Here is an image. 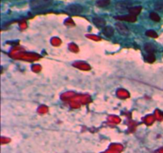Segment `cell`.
Segmentation results:
<instances>
[{
    "mask_svg": "<svg viewBox=\"0 0 163 153\" xmlns=\"http://www.w3.org/2000/svg\"><path fill=\"white\" fill-rule=\"evenodd\" d=\"M53 3V0H31L30 7L33 11H41L51 7Z\"/></svg>",
    "mask_w": 163,
    "mask_h": 153,
    "instance_id": "6da1fadb",
    "label": "cell"
},
{
    "mask_svg": "<svg viewBox=\"0 0 163 153\" xmlns=\"http://www.w3.org/2000/svg\"><path fill=\"white\" fill-rule=\"evenodd\" d=\"M132 2L130 0H123V1H119L115 5V8L118 11H125V10H129L131 7Z\"/></svg>",
    "mask_w": 163,
    "mask_h": 153,
    "instance_id": "7a4b0ae2",
    "label": "cell"
},
{
    "mask_svg": "<svg viewBox=\"0 0 163 153\" xmlns=\"http://www.w3.org/2000/svg\"><path fill=\"white\" fill-rule=\"evenodd\" d=\"M66 11L72 15H79L83 11V7L79 4H72L66 8Z\"/></svg>",
    "mask_w": 163,
    "mask_h": 153,
    "instance_id": "3957f363",
    "label": "cell"
},
{
    "mask_svg": "<svg viewBox=\"0 0 163 153\" xmlns=\"http://www.w3.org/2000/svg\"><path fill=\"white\" fill-rule=\"evenodd\" d=\"M115 28L119 34L123 36H128L130 34V30L124 24L121 23H115Z\"/></svg>",
    "mask_w": 163,
    "mask_h": 153,
    "instance_id": "277c9868",
    "label": "cell"
},
{
    "mask_svg": "<svg viewBox=\"0 0 163 153\" xmlns=\"http://www.w3.org/2000/svg\"><path fill=\"white\" fill-rule=\"evenodd\" d=\"M115 19H118V20H122V21L130 22V23H133V22L136 21V17L131 15H124V16H117V17H115Z\"/></svg>",
    "mask_w": 163,
    "mask_h": 153,
    "instance_id": "5b68a950",
    "label": "cell"
},
{
    "mask_svg": "<svg viewBox=\"0 0 163 153\" xmlns=\"http://www.w3.org/2000/svg\"><path fill=\"white\" fill-rule=\"evenodd\" d=\"M92 22L93 23H94L97 27H99V28H103V27H104L105 25H106L105 20H104V19H102V18H100V17H95V18H93Z\"/></svg>",
    "mask_w": 163,
    "mask_h": 153,
    "instance_id": "8992f818",
    "label": "cell"
},
{
    "mask_svg": "<svg viewBox=\"0 0 163 153\" xmlns=\"http://www.w3.org/2000/svg\"><path fill=\"white\" fill-rule=\"evenodd\" d=\"M144 49L149 54H154V53L155 52L156 48L154 44L150 42H147L144 45Z\"/></svg>",
    "mask_w": 163,
    "mask_h": 153,
    "instance_id": "52a82bcc",
    "label": "cell"
},
{
    "mask_svg": "<svg viewBox=\"0 0 163 153\" xmlns=\"http://www.w3.org/2000/svg\"><path fill=\"white\" fill-rule=\"evenodd\" d=\"M114 32H115V30L111 26H106V27H104V30H103V34L108 37H111V36H113Z\"/></svg>",
    "mask_w": 163,
    "mask_h": 153,
    "instance_id": "ba28073f",
    "label": "cell"
},
{
    "mask_svg": "<svg viewBox=\"0 0 163 153\" xmlns=\"http://www.w3.org/2000/svg\"><path fill=\"white\" fill-rule=\"evenodd\" d=\"M142 11V7H139V6H138V7H130L129 10H128V11L130 13V15H134V16H137L138 15H139V13L141 12Z\"/></svg>",
    "mask_w": 163,
    "mask_h": 153,
    "instance_id": "9c48e42d",
    "label": "cell"
},
{
    "mask_svg": "<svg viewBox=\"0 0 163 153\" xmlns=\"http://www.w3.org/2000/svg\"><path fill=\"white\" fill-rule=\"evenodd\" d=\"M154 10L158 12H163V0H158L154 3Z\"/></svg>",
    "mask_w": 163,
    "mask_h": 153,
    "instance_id": "30bf717a",
    "label": "cell"
},
{
    "mask_svg": "<svg viewBox=\"0 0 163 153\" xmlns=\"http://www.w3.org/2000/svg\"><path fill=\"white\" fill-rule=\"evenodd\" d=\"M110 0H98L96 2V5L99 7H105L110 4Z\"/></svg>",
    "mask_w": 163,
    "mask_h": 153,
    "instance_id": "8fae6325",
    "label": "cell"
},
{
    "mask_svg": "<svg viewBox=\"0 0 163 153\" xmlns=\"http://www.w3.org/2000/svg\"><path fill=\"white\" fill-rule=\"evenodd\" d=\"M150 18L152 19L153 21H154V22H160V20H161V18L159 17V15H158L157 13H155V12H151L150 15Z\"/></svg>",
    "mask_w": 163,
    "mask_h": 153,
    "instance_id": "7c38bea8",
    "label": "cell"
},
{
    "mask_svg": "<svg viewBox=\"0 0 163 153\" xmlns=\"http://www.w3.org/2000/svg\"><path fill=\"white\" fill-rule=\"evenodd\" d=\"M146 35H149V36H151V37H158V34H156V32L155 31H154V30H149V31H147V32L146 33Z\"/></svg>",
    "mask_w": 163,
    "mask_h": 153,
    "instance_id": "4fadbf2b",
    "label": "cell"
}]
</instances>
